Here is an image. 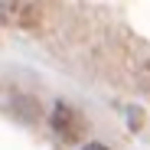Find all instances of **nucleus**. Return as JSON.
Listing matches in <instances>:
<instances>
[{"mask_svg": "<svg viewBox=\"0 0 150 150\" xmlns=\"http://www.w3.org/2000/svg\"><path fill=\"white\" fill-rule=\"evenodd\" d=\"M49 124H52L56 137H62L65 144H75V140H82V137L88 134V121H85V114H82L79 108L65 105V101H59V105L52 108Z\"/></svg>", "mask_w": 150, "mask_h": 150, "instance_id": "obj_1", "label": "nucleus"}, {"mask_svg": "<svg viewBox=\"0 0 150 150\" xmlns=\"http://www.w3.org/2000/svg\"><path fill=\"white\" fill-rule=\"evenodd\" d=\"M0 20L20 30H39L42 23V4L33 0H13V4H0Z\"/></svg>", "mask_w": 150, "mask_h": 150, "instance_id": "obj_2", "label": "nucleus"}, {"mask_svg": "<svg viewBox=\"0 0 150 150\" xmlns=\"http://www.w3.org/2000/svg\"><path fill=\"white\" fill-rule=\"evenodd\" d=\"M82 150H108V147H105V144H85Z\"/></svg>", "mask_w": 150, "mask_h": 150, "instance_id": "obj_4", "label": "nucleus"}, {"mask_svg": "<svg viewBox=\"0 0 150 150\" xmlns=\"http://www.w3.org/2000/svg\"><path fill=\"white\" fill-rule=\"evenodd\" d=\"M140 82H144V88L150 91V62H147V65H144V72H140Z\"/></svg>", "mask_w": 150, "mask_h": 150, "instance_id": "obj_3", "label": "nucleus"}]
</instances>
